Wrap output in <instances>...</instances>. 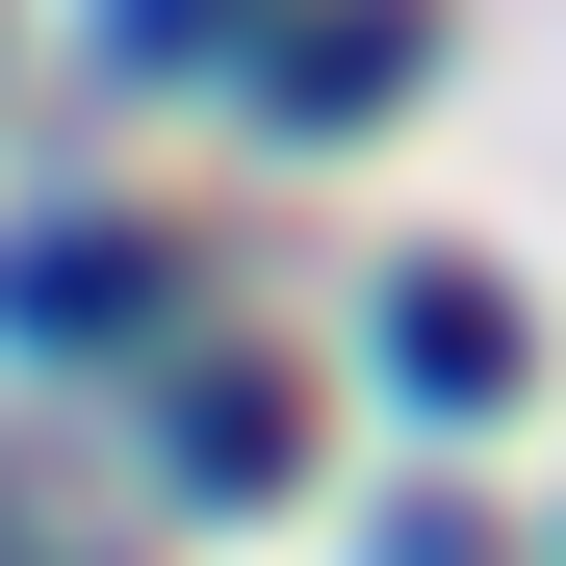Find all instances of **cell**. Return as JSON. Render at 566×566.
I'll return each instance as SVG.
<instances>
[{
	"instance_id": "cell-1",
	"label": "cell",
	"mask_w": 566,
	"mask_h": 566,
	"mask_svg": "<svg viewBox=\"0 0 566 566\" xmlns=\"http://www.w3.org/2000/svg\"><path fill=\"white\" fill-rule=\"evenodd\" d=\"M515 360H541V335H515V283H490V258H412V283H387V412L463 438V412H515Z\"/></svg>"
},
{
	"instance_id": "cell-2",
	"label": "cell",
	"mask_w": 566,
	"mask_h": 566,
	"mask_svg": "<svg viewBox=\"0 0 566 566\" xmlns=\"http://www.w3.org/2000/svg\"><path fill=\"white\" fill-rule=\"evenodd\" d=\"M0 335H27V360L155 335V232H27V258H0Z\"/></svg>"
},
{
	"instance_id": "cell-3",
	"label": "cell",
	"mask_w": 566,
	"mask_h": 566,
	"mask_svg": "<svg viewBox=\"0 0 566 566\" xmlns=\"http://www.w3.org/2000/svg\"><path fill=\"white\" fill-rule=\"evenodd\" d=\"M283 463H310V387H258V360H180V490H207V515H258Z\"/></svg>"
},
{
	"instance_id": "cell-4",
	"label": "cell",
	"mask_w": 566,
	"mask_h": 566,
	"mask_svg": "<svg viewBox=\"0 0 566 566\" xmlns=\"http://www.w3.org/2000/svg\"><path fill=\"white\" fill-rule=\"evenodd\" d=\"M387 77H412V0H335V27H283V52H258V104H283V129H360Z\"/></svg>"
},
{
	"instance_id": "cell-5",
	"label": "cell",
	"mask_w": 566,
	"mask_h": 566,
	"mask_svg": "<svg viewBox=\"0 0 566 566\" xmlns=\"http://www.w3.org/2000/svg\"><path fill=\"white\" fill-rule=\"evenodd\" d=\"M104 52H232V0H104Z\"/></svg>"
},
{
	"instance_id": "cell-6",
	"label": "cell",
	"mask_w": 566,
	"mask_h": 566,
	"mask_svg": "<svg viewBox=\"0 0 566 566\" xmlns=\"http://www.w3.org/2000/svg\"><path fill=\"white\" fill-rule=\"evenodd\" d=\"M387 566H490V541H463V515H387Z\"/></svg>"
}]
</instances>
